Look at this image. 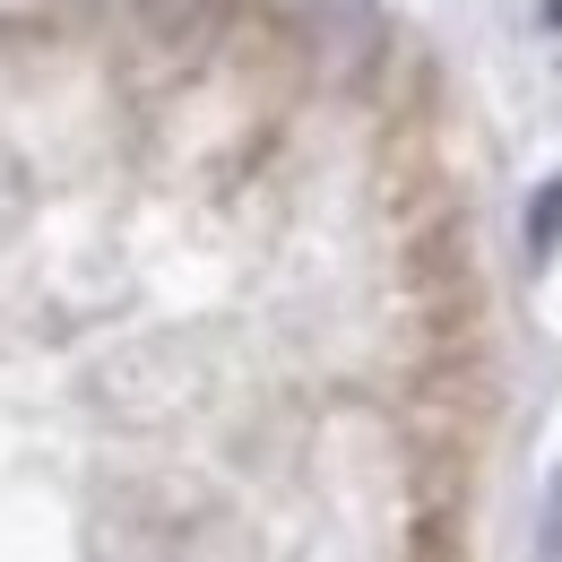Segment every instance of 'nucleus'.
<instances>
[{
  "instance_id": "1",
  "label": "nucleus",
  "mask_w": 562,
  "mask_h": 562,
  "mask_svg": "<svg viewBox=\"0 0 562 562\" xmlns=\"http://www.w3.org/2000/svg\"><path fill=\"white\" fill-rule=\"evenodd\" d=\"M528 251H562V182H546L528 209Z\"/></svg>"
},
{
  "instance_id": "2",
  "label": "nucleus",
  "mask_w": 562,
  "mask_h": 562,
  "mask_svg": "<svg viewBox=\"0 0 562 562\" xmlns=\"http://www.w3.org/2000/svg\"><path fill=\"white\" fill-rule=\"evenodd\" d=\"M554 546H562V485H554Z\"/></svg>"
},
{
  "instance_id": "3",
  "label": "nucleus",
  "mask_w": 562,
  "mask_h": 562,
  "mask_svg": "<svg viewBox=\"0 0 562 562\" xmlns=\"http://www.w3.org/2000/svg\"><path fill=\"white\" fill-rule=\"evenodd\" d=\"M554 18H562V0H554Z\"/></svg>"
}]
</instances>
